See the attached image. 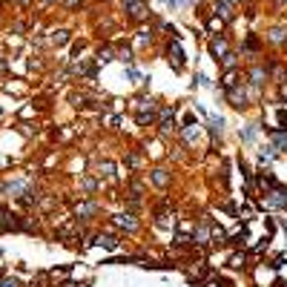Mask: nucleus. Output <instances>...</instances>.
Listing matches in <instances>:
<instances>
[{"label":"nucleus","mask_w":287,"mask_h":287,"mask_svg":"<svg viewBox=\"0 0 287 287\" xmlns=\"http://www.w3.org/2000/svg\"><path fill=\"white\" fill-rule=\"evenodd\" d=\"M210 52H213V58H216V61H221L224 55H230V49H227V43H224V40H213V43H210Z\"/></svg>","instance_id":"nucleus-8"},{"label":"nucleus","mask_w":287,"mask_h":287,"mask_svg":"<svg viewBox=\"0 0 287 287\" xmlns=\"http://www.w3.org/2000/svg\"><path fill=\"white\" fill-rule=\"evenodd\" d=\"M155 115V101L150 98H138V124H150Z\"/></svg>","instance_id":"nucleus-2"},{"label":"nucleus","mask_w":287,"mask_h":287,"mask_svg":"<svg viewBox=\"0 0 287 287\" xmlns=\"http://www.w3.org/2000/svg\"><path fill=\"white\" fill-rule=\"evenodd\" d=\"M221 129H224V121L221 118H210V132H213V138H219Z\"/></svg>","instance_id":"nucleus-15"},{"label":"nucleus","mask_w":287,"mask_h":287,"mask_svg":"<svg viewBox=\"0 0 287 287\" xmlns=\"http://www.w3.org/2000/svg\"><path fill=\"white\" fill-rule=\"evenodd\" d=\"M101 172L103 175H112V164H101Z\"/></svg>","instance_id":"nucleus-23"},{"label":"nucleus","mask_w":287,"mask_h":287,"mask_svg":"<svg viewBox=\"0 0 287 287\" xmlns=\"http://www.w3.org/2000/svg\"><path fill=\"white\" fill-rule=\"evenodd\" d=\"M221 64H224V69H233V66H236V55H233V52H230V55H224V58H221Z\"/></svg>","instance_id":"nucleus-17"},{"label":"nucleus","mask_w":287,"mask_h":287,"mask_svg":"<svg viewBox=\"0 0 287 287\" xmlns=\"http://www.w3.org/2000/svg\"><path fill=\"white\" fill-rule=\"evenodd\" d=\"M75 213H78V219H81V221H89L95 213H98V204H95V201H84V204H78V207H75Z\"/></svg>","instance_id":"nucleus-4"},{"label":"nucleus","mask_w":287,"mask_h":287,"mask_svg":"<svg viewBox=\"0 0 287 287\" xmlns=\"http://www.w3.org/2000/svg\"><path fill=\"white\" fill-rule=\"evenodd\" d=\"M0 115H3V112H0Z\"/></svg>","instance_id":"nucleus-28"},{"label":"nucleus","mask_w":287,"mask_h":287,"mask_svg":"<svg viewBox=\"0 0 287 287\" xmlns=\"http://www.w3.org/2000/svg\"><path fill=\"white\" fill-rule=\"evenodd\" d=\"M20 3H29V0H20Z\"/></svg>","instance_id":"nucleus-26"},{"label":"nucleus","mask_w":287,"mask_h":287,"mask_svg":"<svg viewBox=\"0 0 287 287\" xmlns=\"http://www.w3.org/2000/svg\"><path fill=\"white\" fill-rule=\"evenodd\" d=\"M98 244L106 247V250H115V247H118V238L115 236H98Z\"/></svg>","instance_id":"nucleus-13"},{"label":"nucleus","mask_w":287,"mask_h":287,"mask_svg":"<svg viewBox=\"0 0 287 287\" xmlns=\"http://www.w3.org/2000/svg\"><path fill=\"white\" fill-rule=\"evenodd\" d=\"M158 127H161V132H169V129L175 127V112H172L169 106H164V109H161V118H158Z\"/></svg>","instance_id":"nucleus-5"},{"label":"nucleus","mask_w":287,"mask_h":287,"mask_svg":"<svg viewBox=\"0 0 287 287\" xmlns=\"http://www.w3.org/2000/svg\"><path fill=\"white\" fill-rule=\"evenodd\" d=\"M69 6H78V3H81V0H66Z\"/></svg>","instance_id":"nucleus-25"},{"label":"nucleus","mask_w":287,"mask_h":287,"mask_svg":"<svg viewBox=\"0 0 287 287\" xmlns=\"http://www.w3.org/2000/svg\"><path fill=\"white\" fill-rule=\"evenodd\" d=\"M118 58H121V61H124V64H132V55H129V49H127V52H121Z\"/></svg>","instance_id":"nucleus-21"},{"label":"nucleus","mask_w":287,"mask_h":287,"mask_svg":"<svg viewBox=\"0 0 287 287\" xmlns=\"http://www.w3.org/2000/svg\"><path fill=\"white\" fill-rule=\"evenodd\" d=\"M210 236H213V230H210V221L204 219L201 227H198V233L192 236V241H195V244H207V238H210Z\"/></svg>","instance_id":"nucleus-7"},{"label":"nucleus","mask_w":287,"mask_h":287,"mask_svg":"<svg viewBox=\"0 0 287 287\" xmlns=\"http://www.w3.org/2000/svg\"><path fill=\"white\" fill-rule=\"evenodd\" d=\"M152 181H155L158 187H167L169 184V175L164 172V169H155V172H152Z\"/></svg>","instance_id":"nucleus-14"},{"label":"nucleus","mask_w":287,"mask_h":287,"mask_svg":"<svg viewBox=\"0 0 287 287\" xmlns=\"http://www.w3.org/2000/svg\"><path fill=\"white\" fill-rule=\"evenodd\" d=\"M267 204H270V207H279V210H287V187L273 184L270 190H267Z\"/></svg>","instance_id":"nucleus-1"},{"label":"nucleus","mask_w":287,"mask_h":287,"mask_svg":"<svg viewBox=\"0 0 287 287\" xmlns=\"http://www.w3.org/2000/svg\"><path fill=\"white\" fill-rule=\"evenodd\" d=\"M264 81H267V72H264V69H261V66H255L253 72H250V84H253L255 89H258V86L264 84Z\"/></svg>","instance_id":"nucleus-10"},{"label":"nucleus","mask_w":287,"mask_h":287,"mask_svg":"<svg viewBox=\"0 0 287 287\" xmlns=\"http://www.w3.org/2000/svg\"><path fill=\"white\" fill-rule=\"evenodd\" d=\"M233 3H238V0H233Z\"/></svg>","instance_id":"nucleus-27"},{"label":"nucleus","mask_w":287,"mask_h":287,"mask_svg":"<svg viewBox=\"0 0 287 287\" xmlns=\"http://www.w3.org/2000/svg\"><path fill=\"white\" fill-rule=\"evenodd\" d=\"M279 121H282V124H285V127H287V112H285V109L279 112Z\"/></svg>","instance_id":"nucleus-24"},{"label":"nucleus","mask_w":287,"mask_h":287,"mask_svg":"<svg viewBox=\"0 0 287 287\" xmlns=\"http://www.w3.org/2000/svg\"><path fill=\"white\" fill-rule=\"evenodd\" d=\"M55 43H58V46H64V43H66V32H58V34H55Z\"/></svg>","instance_id":"nucleus-20"},{"label":"nucleus","mask_w":287,"mask_h":287,"mask_svg":"<svg viewBox=\"0 0 287 287\" xmlns=\"http://www.w3.org/2000/svg\"><path fill=\"white\" fill-rule=\"evenodd\" d=\"M270 138H273V144H276V150L287 152V132H279V129H273Z\"/></svg>","instance_id":"nucleus-9"},{"label":"nucleus","mask_w":287,"mask_h":287,"mask_svg":"<svg viewBox=\"0 0 287 287\" xmlns=\"http://www.w3.org/2000/svg\"><path fill=\"white\" fill-rule=\"evenodd\" d=\"M124 6H127V12H129L132 20H141L147 15V0H124Z\"/></svg>","instance_id":"nucleus-3"},{"label":"nucleus","mask_w":287,"mask_h":287,"mask_svg":"<svg viewBox=\"0 0 287 287\" xmlns=\"http://www.w3.org/2000/svg\"><path fill=\"white\" fill-rule=\"evenodd\" d=\"M84 190H86V192H92V190H95V181H92V178H86V181H84Z\"/></svg>","instance_id":"nucleus-22"},{"label":"nucleus","mask_w":287,"mask_h":287,"mask_svg":"<svg viewBox=\"0 0 287 287\" xmlns=\"http://www.w3.org/2000/svg\"><path fill=\"white\" fill-rule=\"evenodd\" d=\"M98 61H101V64H109V61H112V49H101Z\"/></svg>","instance_id":"nucleus-18"},{"label":"nucleus","mask_w":287,"mask_h":287,"mask_svg":"<svg viewBox=\"0 0 287 287\" xmlns=\"http://www.w3.org/2000/svg\"><path fill=\"white\" fill-rule=\"evenodd\" d=\"M273 150H276V147H267V150L258 155V161H261V164H270V161H273Z\"/></svg>","instance_id":"nucleus-16"},{"label":"nucleus","mask_w":287,"mask_h":287,"mask_svg":"<svg viewBox=\"0 0 287 287\" xmlns=\"http://www.w3.org/2000/svg\"><path fill=\"white\" fill-rule=\"evenodd\" d=\"M115 227H121V230H135L138 227V221H135V216L132 213H121V216H115Z\"/></svg>","instance_id":"nucleus-6"},{"label":"nucleus","mask_w":287,"mask_h":287,"mask_svg":"<svg viewBox=\"0 0 287 287\" xmlns=\"http://www.w3.org/2000/svg\"><path fill=\"white\" fill-rule=\"evenodd\" d=\"M216 12H219V15L224 17V20H230V17H233V9H230V3H227V0L216 3Z\"/></svg>","instance_id":"nucleus-12"},{"label":"nucleus","mask_w":287,"mask_h":287,"mask_svg":"<svg viewBox=\"0 0 287 287\" xmlns=\"http://www.w3.org/2000/svg\"><path fill=\"white\" fill-rule=\"evenodd\" d=\"M0 287H20V282H17L15 276L12 279H0Z\"/></svg>","instance_id":"nucleus-19"},{"label":"nucleus","mask_w":287,"mask_h":287,"mask_svg":"<svg viewBox=\"0 0 287 287\" xmlns=\"http://www.w3.org/2000/svg\"><path fill=\"white\" fill-rule=\"evenodd\" d=\"M169 61L175 64V69H181V64H184V55H181V46H178V43L169 49Z\"/></svg>","instance_id":"nucleus-11"}]
</instances>
